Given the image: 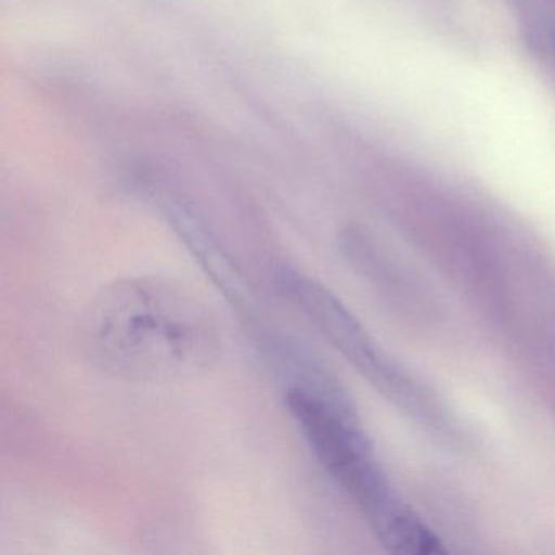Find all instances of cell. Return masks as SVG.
I'll return each mask as SVG.
<instances>
[{
	"label": "cell",
	"mask_w": 555,
	"mask_h": 555,
	"mask_svg": "<svg viewBox=\"0 0 555 555\" xmlns=\"http://www.w3.org/2000/svg\"><path fill=\"white\" fill-rule=\"evenodd\" d=\"M279 287L327 343L383 396L422 421L440 418L434 396L382 349L349 308L321 282L285 269Z\"/></svg>",
	"instance_id": "3957f363"
},
{
	"label": "cell",
	"mask_w": 555,
	"mask_h": 555,
	"mask_svg": "<svg viewBox=\"0 0 555 555\" xmlns=\"http://www.w3.org/2000/svg\"><path fill=\"white\" fill-rule=\"evenodd\" d=\"M168 217L173 220L175 227L180 230L188 245L193 248L194 255L204 262L207 271H210L214 281L222 285L223 291L232 294L238 300L242 297V282L240 275L233 269L232 262L220 251L210 235H207L203 223L197 222L196 216L181 203L167 204Z\"/></svg>",
	"instance_id": "277c9868"
},
{
	"label": "cell",
	"mask_w": 555,
	"mask_h": 555,
	"mask_svg": "<svg viewBox=\"0 0 555 555\" xmlns=\"http://www.w3.org/2000/svg\"><path fill=\"white\" fill-rule=\"evenodd\" d=\"M285 401L314 457L389 552L443 554L440 538L392 489L352 404L333 379L310 370L288 386Z\"/></svg>",
	"instance_id": "7a4b0ae2"
},
{
	"label": "cell",
	"mask_w": 555,
	"mask_h": 555,
	"mask_svg": "<svg viewBox=\"0 0 555 555\" xmlns=\"http://www.w3.org/2000/svg\"><path fill=\"white\" fill-rule=\"evenodd\" d=\"M552 47H554V51H555V35H554V37H552Z\"/></svg>",
	"instance_id": "5b68a950"
},
{
	"label": "cell",
	"mask_w": 555,
	"mask_h": 555,
	"mask_svg": "<svg viewBox=\"0 0 555 555\" xmlns=\"http://www.w3.org/2000/svg\"><path fill=\"white\" fill-rule=\"evenodd\" d=\"M90 359L129 382H175L212 369L222 353L216 314L190 288L164 278L121 279L83 320Z\"/></svg>",
	"instance_id": "6da1fadb"
}]
</instances>
